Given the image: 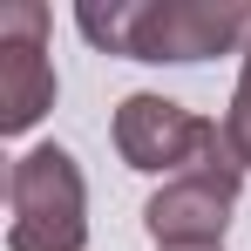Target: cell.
I'll list each match as a JSON object with an SVG mask.
<instances>
[{
	"instance_id": "obj_1",
	"label": "cell",
	"mask_w": 251,
	"mask_h": 251,
	"mask_svg": "<svg viewBox=\"0 0 251 251\" xmlns=\"http://www.w3.org/2000/svg\"><path fill=\"white\" fill-rule=\"evenodd\" d=\"M75 27L102 54L123 61H210V54H245L251 7L238 0H88L75 7Z\"/></svg>"
},
{
	"instance_id": "obj_2",
	"label": "cell",
	"mask_w": 251,
	"mask_h": 251,
	"mask_svg": "<svg viewBox=\"0 0 251 251\" xmlns=\"http://www.w3.org/2000/svg\"><path fill=\"white\" fill-rule=\"evenodd\" d=\"M109 129H116V156L143 176H163V183L190 176V170H245L217 116H197V109H183L170 95H150V88L123 95Z\"/></svg>"
},
{
	"instance_id": "obj_3",
	"label": "cell",
	"mask_w": 251,
	"mask_h": 251,
	"mask_svg": "<svg viewBox=\"0 0 251 251\" xmlns=\"http://www.w3.org/2000/svg\"><path fill=\"white\" fill-rule=\"evenodd\" d=\"M7 251H82L88 245V183L82 163L41 143V150H21L7 170Z\"/></svg>"
},
{
	"instance_id": "obj_4",
	"label": "cell",
	"mask_w": 251,
	"mask_h": 251,
	"mask_svg": "<svg viewBox=\"0 0 251 251\" xmlns=\"http://www.w3.org/2000/svg\"><path fill=\"white\" fill-rule=\"evenodd\" d=\"M54 61H48V7L14 0L0 7V129L27 136L54 109Z\"/></svg>"
},
{
	"instance_id": "obj_5",
	"label": "cell",
	"mask_w": 251,
	"mask_h": 251,
	"mask_svg": "<svg viewBox=\"0 0 251 251\" xmlns=\"http://www.w3.org/2000/svg\"><path fill=\"white\" fill-rule=\"evenodd\" d=\"M238 183L245 170H190L156 183V197L143 204V231L156 238V251H183V245H224L231 210H238Z\"/></svg>"
},
{
	"instance_id": "obj_6",
	"label": "cell",
	"mask_w": 251,
	"mask_h": 251,
	"mask_svg": "<svg viewBox=\"0 0 251 251\" xmlns=\"http://www.w3.org/2000/svg\"><path fill=\"white\" fill-rule=\"evenodd\" d=\"M217 123H224V136H231L238 163L251 170V41H245V61H238V88H231V109H224Z\"/></svg>"
},
{
	"instance_id": "obj_7",
	"label": "cell",
	"mask_w": 251,
	"mask_h": 251,
	"mask_svg": "<svg viewBox=\"0 0 251 251\" xmlns=\"http://www.w3.org/2000/svg\"><path fill=\"white\" fill-rule=\"evenodd\" d=\"M183 251H224V245H183Z\"/></svg>"
}]
</instances>
